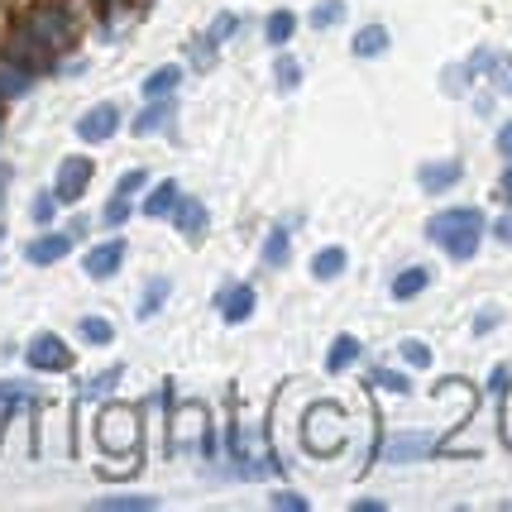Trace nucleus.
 Wrapping results in <instances>:
<instances>
[{"label": "nucleus", "mask_w": 512, "mask_h": 512, "mask_svg": "<svg viewBox=\"0 0 512 512\" xmlns=\"http://www.w3.org/2000/svg\"><path fill=\"white\" fill-rule=\"evenodd\" d=\"M431 450H436V436H431V431H402V436H393V441L383 446V460H388V465H407V460H422Z\"/></svg>", "instance_id": "obj_6"}, {"label": "nucleus", "mask_w": 512, "mask_h": 512, "mask_svg": "<svg viewBox=\"0 0 512 512\" xmlns=\"http://www.w3.org/2000/svg\"><path fill=\"white\" fill-rule=\"evenodd\" d=\"M355 359H359V340H355V335H335L331 355H326V369H335V374H340V369H350Z\"/></svg>", "instance_id": "obj_22"}, {"label": "nucleus", "mask_w": 512, "mask_h": 512, "mask_svg": "<svg viewBox=\"0 0 512 512\" xmlns=\"http://www.w3.org/2000/svg\"><path fill=\"white\" fill-rule=\"evenodd\" d=\"M503 436H508V446H512V388H508V398H503Z\"/></svg>", "instance_id": "obj_39"}, {"label": "nucleus", "mask_w": 512, "mask_h": 512, "mask_svg": "<svg viewBox=\"0 0 512 512\" xmlns=\"http://www.w3.org/2000/svg\"><path fill=\"white\" fill-rule=\"evenodd\" d=\"M101 508H120V512H139V508H154V498H130V493H115V498H101Z\"/></svg>", "instance_id": "obj_30"}, {"label": "nucleus", "mask_w": 512, "mask_h": 512, "mask_svg": "<svg viewBox=\"0 0 512 512\" xmlns=\"http://www.w3.org/2000/svg\"><path fill=\"white\" fill-rule=\"evenodd\" d=\"M144 182H149V173H144V168H130V173L120 178V187H115V192H120V197H130V192H139Z\"/></svg>", "instance_id": "obj_34"}, {"label": "nucleus", "mask_w": 512, "mask_h": 512, "mask_svg": "<svg viewBox=\"0 0 512 512\" xmlns=\"http://www.w3.org/2000/svg\"><path fill=\"white\" fill-rule=\"evenodd\" d=\"M29 398H39L29 383H20V379L0 383V426H5V417H10V407H20V402H29Z\"/></svg>", "instance_id": "obj_21"}, {"label": "nucleus", "mask_w": 512, "mask_h": 512, "mask_svg": "<svg viewBox=\"0 0 512 512\" xmlns=\"http://www.w3.org/2000/svg\"><path fill=\"white\" fill-rule=\"evenodd\" d=\"M493 235H498L503 245H512V211H508V216H498V221H493Z\"/></svg>", "instance_id": "obj_37"}, {"label": "nucleus", "mask_w": 512, "mask_h": 512, "mask_svg": "<svg viewBox=\"0 0 512 512\" xmlns=\"http://www.w3.org/2000/svg\"><path fill=\"white\" fill-rule=\"evenodd\" d=\"M67 249H72V235H39V240H29L24 259H29L34 268H44V264H58Z\"/></svg>", "instance_id": "obj_9"}, {"label": "nucleus", "mask_w": 512, "mask_h": 512, "mask_svg": "<svg viewBox=\"0 0 512 512\" xmlns=\"http://www.w3.org/2000/svg\"><path fill=\"white\" fill-rule=\"evenodd\" d=\"M173 206H178V182H158L144 197V216H173Z\"/></svg>", "instance_id": "obj_17"}, {"label": "nucleus", "mask_w": 512, "mask_h": 512, "mask_svg": "<svg viewBox=\"0 0 512 512\" xmlns=\"http://www.w3.org/2000/svg\"><path fill=\"white\" fill-rule=\"evenodd\" d=\"M77 331H82V340H91V345H111L115 326L106 321V316H82V321H77Z\"/></svg>", "instance_id": "obj_24"}, {"label": "nucleus", "mask_w": 512, "mask_h": 512, "mask_svg": "<svg viewBox=\"0 0 512 512\" xmlns=\"http://www.w3.org/2000/svg\"><path fill=\"white\" fill-rule=\"evenodd\" d=\"M402 359H407V364H417V369H422V364H431V350H426L422 340H402Z\"/></svg>", "instance_id": "obj_32"}, {"label": "nucleus", "mask_w": 512, "mask_h": 512, "mask_svg": "<svg viewBox=\"0 0 512 512\" xmlns=\"http://www.w3.org/2000/svg\"><path fill=\"white\" fill-rule=\"evenodd\" d=\"M67 39H72V20H67V10L63 5H44V10H34V15L15 29L10 58H15V63H29V58H39V63H44V53H58Z\"/></svg>", "instance_id": "obj_1"}, {"label": "nucleus", "mask_w": 512, "mask_h": 512, "mask_svg": "<svg viewBox=\"0 0 512 512\" xmlns=\"http://www.w3.org/2000/svg\"><path fill=\"white\" fill-rule=\"evenodd\" d=\"M211 53H216V44H211V39H197V48H192V63L211 67Z\"/></svg>", "instance_id": "obj_36"}, {"label": "nucleus", "mask_w": 512, "mask_h": 512, "mask_svg": "<svg viewBox=\"0 0 512 512\" xmlns=\"http://www.w3.org/2000/svg\"><path fill=\"white\" fill-rule=\"evenodd\" d=\"M292 29H297V15H292V10H273V15H268V44H288L292 39Z\"/></svg>", "instance_id": "obj_23"}, {"label": "nucleus", "mask_w": 512, "mask_h": 512, "mask_svg": "<svg viewBox=\"0 0 512 512\" xmlns=\"http://www.w3.org/2000/svg\"><path fill=\"white\" fill-rule=\"evenodd\" d=\"M91 182V158H63L58 163V178H53V197L58 201H82V192H87Z\"/></svg>", "instance_id": "obj_4"}, {"label": "nucleus", "mask_w": 512, "mask_h": 512, "mask_svg": "<svg viewBox=\"0 0 512 512\" xmlns=\"http://www.w3.org/2000/svg\"><path fill=\"white\" fill-rule=\"evenodd\" d=\"M426 235L446 249L450 259H474L479 249V235H484V211L479 206H455V211H441L426 221Z\"/></svg>", "instance_id": "obj_2"}, {"label": "nucleus", "mask_w": 512, "mask_h": 512, "mask_svg": "<svg viewBox=\"0 0 512 512\" xmlns=\"http://www.w3.org/2000/svg\"><path fill=\"white\" fill-rule=\"evenodd\" d=\"M29 82H34V77H29L15 58H0V96H24Z\"/></svg>", "instance_id": "obj_16"}, {"label": "nucleus", "mask_w": 512, "mask_h": 512, "mask_svg": "<svg viewBox=\"0 0 512 512\" xmlns=\"http://www.w3.org/2000/svg\"><path fill=\"white\" fill-rule=\"evenodd\" d=\"M264 264H268V268H283V264H288V230H283V225H278V230L268 235V245H264Z\"/></svg>", "instance_id": "obj_25"}, {"label": "nucleus", "mask_w": 512, "mask_h": 512, "mask_svg": "<svg viewBox=\"0 0 512 512\" xmlns=\"http://www.w3.org/2000/svg\"><path fill=\"white\" fill-rule=\"evenodd\" d=\"M173 216H178V230L187 240H201V235H206V206H201V201H178Z\"/></svg>", "instance_id": "obj_13"}, {"label": "nucleus", "mask_w": 512, "mask_h": 512, "mask_svg": "<svg viewBox=\"0 0 512 512\" xmlns=\"http://www.w3.org/2000/svg\"><path fill=\"white\" fill-rule=\"evenodd\" d=\"M335 20H345V0H321V5L312 10V24H316V29H331Z\"/></svg>", "instance_id": "obj_26"}, {"label": "nucleus", "mask_w": 512, "mask_h": 512, "mask_svg": "<svg viewBox=\"0 0 512 512\" xmlns=\"http://www.w3.org/2000/svg\"><path fill=\"white\" fill-rule=\"evenodd\" d=\"M101 221H106V225H125V221H130V201L115 192V197L106 201V211H101Z\"/></svg>", "instance_id": "obj_29"}, {"label": "nucleus", "mask_w": 512, "mask_h": 512, "mask_svg": "<svg viewBox=\"0 0 512 512\" xmlns=\"http://www.w3.org/2000/svg\"><path fill=\"white\" fill-rule=\"evenodd\" d=\"M163 297H168V283H163V278H158V283H149V292L139 297V316L149 321V316H154L158 307H163Z\"/></svg>", "instance_id": "obj_27"}, {"label": "nucleus", "mask_w": 512, "mask_h": 512, "mask_svg": "<svg viewBox=\"0 0 512 512\" xmlns=\"http://www.w3.org/2000/svg\"><path fill=\"white\" fill-rule=\"evenodd\" d=\"M307 441H312V450H335V441H340V412L331 402H316L307 412Z\"/></svg>", "instance_id": "obj_5"}, {"label": "nucleus", "mask_w": 512, "mask_h": 512, "mask_svg": "<svg viewBox=\"0 0 512 512\" xmlns=\"http://www.w3.org/2000/svg\"><path fill=\"white\" fill-rule=\"evenodd\" d=\"M235 29H240V20L225 10V15H216V24H211V34H206V39H211V44H221V39H230Z\"/></svg>", "instance_id": "obj_31"}, {"label": "nucleus", "mask_w": 512, "mask_h": 512, "mask_svg": "<svg viewBox=\"0 0 512 512\" xmlns=\"http://www.w3.org/2000/svg\"><path fill=\"white\" fill-rule=\"evenodd\" d=\"M273 77H278V87H283V91H292L297 82H302V67L292 63V58H278V67H273Z\"/></svg>", "instance_id": "obj_28"}, {"label": "nucleus", "mask_w": 512, "mask_h": 512, "mask_svg": "<svg viewBox=\"0 0 512 512\" xmlns=\"http://www.w3.org/2000/svg\"><path fill=\"white\" fill-rule=\"evenodd\" d=\"M345 264H350V254H345V249H321V254H316L312 259V278H321V283H331V278H340V273H345Z\"/></svg>", "instance_id": "obj_14"}, {"label": "nucleus", "mask_w": 512, "mask_h": 512, "mask_svg": "<svg viewBox=\"0 0 512 512\" xmlns=\"http://www.w3.org/2000/svg\"><path fill=\"white\" fill-rule=\"evenodd\" d=\"M426 283H431V273H426V268H402L398 278H393V297H398V302H412Z\"/></svg>", "instance_id": "obj_19"}, {"label": "nucleus", "mask_w": 512, "mask_h": 512, "mask_svg": "<svg viewBox=\"0 0 512 512\" xmlns=\"http://www.w3.org/2000/svg\"><path fill=\"white\" fill-rule=\"evenodd\" d=\"M115 379H120V369H111V374H101V379H96V383L87 388V398H101V393H111Z\"/></svg>", "instance_id": "obj_35"}, {"label": "nucleus", "mask_w": 512, "mask_h": 512, "mask_svg": "<svg viewBox=\"0 0 512 512\" xmlns=\"http://www.w3.org/2000/svg\"><path fill=\"white\" fill-rule=\"evenodd\" d=\"M168 115H173V96H158L154 106H149V111L134 120V134H154V130H163V125H168Z\"/></svg>", "instance_id": "obj_18"}, {"label": "nucleus", "mask_w": 512, "mask_h": 512, "mask_svg": "<svg viewBox=\"0 0 512 512\" xmlns=\"http://www.w3.org/2000/svg\"><path fill=\"white\" fill-rule=\"evenodd\" d=\"M0 235H5V225H0Z\"/></svg>", "instance_id": "obj_45"}, {"label": "nucleus", "mask_w": 512, "mask_h": 512, "mask_svg": "<svg viewBox=\"0 0 512 512\" xmlns=\"http://www.w3.org/2000/svg\"><path fill=\"white\" fill-rule=\"evenodd\" d=\"M383 48H388V29L383 24H369V29L355 34V58H379Z\"/></svg>", "instance_id": "obj_20"}, {"label": "nucleus", "mask_w": 512, "mask_h": 512, "mask_svg": "<svg viewBox=\"0 0 512 512\" xmlns=\"http://www.w3.org/2000/svg\"><path fill=\"white\" fill-rule=\"evenodd\" d=\"M460 173H465V168H460L455 158H446V163H426V168H422V187H426V192H446V187H455V182H460Z\"/></svg>", "instance_id": "obj_12"}, {"label": "nucleus", "mask_w": 512, "mask_h": 512, "mask_svg": "<svg viewBox=\"0 0 512 512\" xmlns=\"http://www.w3.org/2000/svg\"><path fill=\"white\" fill-rule=\"evenodd\" d=\"M178 82H182V67H158V72H149V77H144V96H149V101H158V96H173V91H178Z\"/></svg>", "instance_id": "obj_15"}, {"label": "nucleus", "mask_w": 512, "mask_h": 512, "mask_svg": "<svg viewBox=\"0 0 512 512\" xmlns=\"http://www.w3.org/2000/svg\"><path fill=\"white\" fill-rule=\"evenodd\" d=\"M29 216H34L39 225H44L48 216H53V197H39V201H34V211H29Z\"/></svg>", "instance_id": "obj_38"}, {"label": "nucleus", "mask_w": 512, "mask_h": 512, "mask_svg": "<svg viewBox=\"0 0 512 512\" xmlns=\"http://www.w3.org/2000/svg\"><path fill=\"white\" fill-rule=\"evenodd\" d=\"M115 125H120V111H115L111 101H101V106H91L82 120H77V134L87 139V144H101V139H111Z\"/></svg>", "instance_id": "obj_7"}, {"label": "nucleus", "mask_w": 512, "mask_h": 512, "mask_svg": "<svg viewBox=\"0 0 512 512\" xmlns=\"http://www.w3.org/2000/svg\"><path fill=\"white\" fill-rule=\"evenodd\" d=\"M374 383H379V388H388V393H407V379H402V374H393V369H374Z\"/></svg>", "instance_id": "obj_33"}, {"label": "nucleus", "mask_w": 512, "mask_h": 512, "mask_svg": "<svg viewBox=\"0 0 512 512\" xmlns=\"http://www.w3.org/2000/svg\"><path fill=\"white\" fill-rule=\"evenodd\" d=\"M498 154L503 158H512V120L503 125V134H498Z\"/></svg>", "instance_id": "obj_40"}, {"label": "nucleus", "mask_w": 512, "mask_h": 512, "mask_svg": "<svg viewBox=\"0 0 512 512\" xmlns=\"http://www.w3.org/2000/svg\"><path fill=\"white\" fill-rule=\"evenodd\" d=\"M493 321H498V312H479V326H474V331H479V335L493 331Z\"/></svg>", "instance_id": "obj_42"}, {"label": "nucleus", "mask_w": 512, "mask_h": 512, "mask_svg": "<svg viewBox=\"0 0 512 512\" xmlns=\"http://www.w3.org/2000/svg\"><path fill=\"white\" fill-rule=\"evenodd\" d=\"M469 72H489L498 87L512 96V58H503V53H489V48H479L474 53V63H469Z\"/></svg>", "instance_id": "obj_11"}, {"label": "nucleus", "mask_w": 512, "mask_h": 512, "mask_svg": "<svg viewBox=\"0 0 512 512\" xmlns=\"http://www.w3.org/2000/svg\"><path fill=\"white\" fill-rule=\"evenodd\" d=\"M5 187H10V168H0V197H5Z\"/></svg>", "instance_id": "obj_43"}, {"label": "nucleus", "mask_w": 512, "mask_h": 512, "mask_svg": "<svg viewBox=\"0 0 512 512\" xmlns=\"http://www.w3.org/2000/svg\"><path fill=\"white\" fill-rule=\"evenodd\" d=\"M273 503H278V508H307V503H302V498H297V493H278V498H273Z\"/></svg>", "instance_id": "obj_41"}, {"label": "nucleus", "mask_w": 512, "mask_h": 512, "mask_svg": "<svg viewBox=\"0 0 512 512\" xmlns=\"http://www.w3.org/2000/svg\"><path fill=\"white\" fill-rule=\"evenodd\" d=\"M216 312H221L225 321H245V316L254 312V288H245V283L225 288L221 297H216Z\"/></svg>", "instance_id": "obj_10"}, {"label": "nucleus", "mask_w": 512, "mask_h": 512, "mask_svg": "<svg viewBox=\"0 0 512 512\" xmlns=\"http://www.w3.org/2000/svg\"><path fill=\"white\" fill-rule=\"evenodd\" d=\"M24 359H29L34 369H44V374H63V369H72V355H67V345L58 340V335H48V331L29 340Z\"/></svg>", "instance_id": "obj_3"}, {"label": "nucleus", "mask_w": 512, "mask_h": 512, "mask_svg": "<svg viewBox=\"0 0 512 512\" xmlns=\"http://www.w3.org/2000/svg\"><path fill=\"white\" fill-rule=\"evenodd\" d=\"M125 249H130L125 240H106V245H96L87 254V273H91V278H111L115 268L125 264Z\"/></svg>", "instance_id": "obj_8"}, {"label": "nucleus", "mask_w": 512, "mask_h": 512, "mask_svg": "<svg viewBox=\"0 0 512 512\" xmlns=\"http://www.w3.org/2000/svg\"><path fill=\"white\" fill-rule=\"evenodd\" d=\"M503 192H508V197H512V168H508V173H503Z\"/></svg>", "instance_id": "obj_44"}]
</instances>
